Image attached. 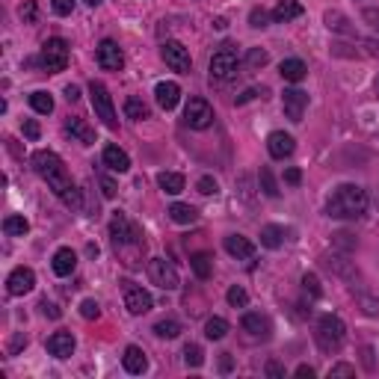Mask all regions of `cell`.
I'll return each instance as SVG.
<instances>
[{
	"mask_svg": "<svg viewBox=\"0 0 379 379\" xmlns=\"http://www.w3.org/2000/svg\"><path fill=\"white\" fill-rule=\"evenodd\" d=\"M323 21H326L329 30L347 33V36H353V27H350V18H347V15H341V12H326V15H323Z\"/></svg>",
	"mask_w": 379,
	"mask_h": 379,
	"instance_id": "1f68e13d",
	"label": "cell"
},
{
	"mask_svg": "<svg viewBox=\"0 0 379 379\" xmlns=\"http://www.w3.org/2000/svg\"><path fill=\"white\" fill-rule=\"evenodd\" d=\"M21 130H24V137H27V140H39V137H42L39 121H33V119H27L24 125H21Z\"/></svg>",
	"mask_w": 379,
	"mask_h": 379,
	"instance_id": "c3c4849f",
	"label": "cell"
},
{
	"mask_svg": "<svg viewBox=\"0 0 379 379\" xmlns=\"http://www.w3.org/2000/svg\"><path fill=\"white\" fill-rule=\"evenodd\" d=\"M51 267H53V273H57V276H71L74 267H77V255H74V249H69V246L57 249V252H53Z\"/></svg>",
	"mask_w": 379,
	"mask_h": 379,
	"instance_id": "7402d4cb",
	"label": "cell"
},
{
	"mask_svg": "<svg viewBox=\"0 0 379 379\" xmlns=\"http://www.w3.org/2000/svg\"><path fill=\"white\" fill-rule=\"evenodd\" d=\"M278 71H282V77L287 83H299V81H305L308 65L303 60H285L282 65H278Z\"/></svg>",
	"mask_w": 379,
	"mask_h": 379,
	"instance_id": "d4e9b609",
	"label": "cell"
},
{
	"mask_svg": "<svg viewBox=\"0 0 379 379\" xmlns=\"http://www.w3.org/2000/svg\"><path fill=\"white\" fill-rule=\"evenodd\" d=\"M255 95H258V92H255V89H246V92H243V95H237V104H246V101H252Z\"/></svg>",
	"mask_w": 379,
	"mask_h": 379,
	"instance_id": "91938a15",
	"label": "cell"
},
{
	"mask_svg": "<svg viewBox=\"0 0 379 379\" xmlns=\"http://www.w3.org/2000/svg\"><path fill=\"white\" fill-rule=\"evenodd\" d=\"M101 160H104V166L110 172H128L130 169V158L125 151H121L119 146H104V154H101Z\"/></svg>",
	"mask_w": 379,
	"mask_h": 379,
	"instance_id": "ffe728a7",
	"label": "cell"
},
{
	"mask_svg": "<svg viewBox=\"0 0 379 379\" xmlns=\"http://www.w3.org/2000/svg\"><path fill=\"white\" fill-rule=\"evenodd\" d=\"M362 18H364V21H367V24H371L373 30H379V9H364Z\"/></svg>",
	"mask_w": 379,
	"mask_h": 379,
	"instance_id": "f5cc1de1",
	"label": "cell"
},
{
	"mask_svg": "<svg viewBox=\"0 0 379 379\" xmlns=\"http://www.w3.org/2000/svg\"><path fill=\"white\" fill-rule=\"evenodd\" d=\"M205 335L210 338V341H222L228 335V320H222V317H210L208 323H205Z\"/></svg>",
	"mask_w": 379,
	"mask_h": 379,
	"instance_id": "4dcf8cb0",
	"label": "cell"
},
{
	"mask_svg": "<svg viewBox=\"0 0 379 379\" xmlns=\"http://www.w3.org/2000/svg\"><path fill=\"white\" fill-rule=\"evenodd\" d=\"M89 101H92L95 116L101 119L107 128H119L116 107H113V95H110V89H107L104 83H98V81H92V83H89Z\"/></svg>",
	"mask_w": 379,
	"mask_h": 379,
	"instance_id": "5b68a950",
	"label": "cell"
},
{
	"mask_svg": "<svg viewBox=\"0 0 379 379\" xmlns=\"http://www.w3.org/2000/svg\"><path fill=\"white\" fill-rule=\"evenodd\" d=\"M39 62H42V69L48 74L65 71V65H69V42H65V39H48L42 44Z\"/></svg>",
	"mask_w": 379,
	"mask_h": 379,
	"instance_id": "8992f818",
	"label": "cell"
},
{
	"mask_svg": "<svg viewBox=\"0 0 379 379\" xmlns=\"http://www.w3.org/2000/svg\"><path fill=\"white\" fill-rule=\"evenodd\" d=\"M98 181H101V193H104L107 199H113V196H116V184L110 181L107 175H98Z\"/></svg>",
	"mask_w": 379,
	"mask_h": 379,
	"instance_id": "f907efd6",
	"label": "cell"
},
{
	"mask_svg": "<svg viewBox=\"0 0 379 379\" xmlns=\"http://www.w3.org/2000/svg\"><path fill=\"white\" fill-rule=\"evenodd\" d=\"M222 246H226V252L237 261H249L255 255V243L249 237H243V234H228V237L222 240Z\"/></svg>",
	"mask_w": 379,
	"mask_h": 379,
	"instance_id": "e0dca14e",
	"label": "cell"
},
{
	"mask_svg": "<svg viewBox=\"0 0 379 379\" xmlns=\"http://www.w3.org/2000/svg\"><path fill=\"white\" fill-rule=\"evenodd\" d=\"M258 184H261V193H264V196H270V199L278 196V184H276V178H273V172L267 169V166H264L261 175H258Z\"/></svg>",
	"mask_w": 379,
	"mask_h": 379,
	"instance_id": "d590c367",
	"label": "cell"
},
{
	"mask_svg": "<svg viewBox=\"0 0 379 379\" xmlns=\"http://www.w3.org/2000/svg\"><path fill=\"white\" fill-rule=\"evenodd\" d=\"M296 376H303V379L308 376V379H311V376H314V367H311V364H299V367H296Z\"/></svg>",
	"mask_w": 379,
	"mask_h": 379,
	"instance_id": "9f6ffc18",
	"label": "cell"
},
{
	"mask_svg": "<svg viewBox=\"0 0 379 379\" xmlns=\"http://www.w3.org/2000/svg\"><path fill=\"white\" fill-rule=\"evenodd\" d=\"M367 193L359 184H341L335 193H332L329 205H326V214L332 219H359L367 214Z\"/></svg>",
	"mask_w": 379,
	"mask_h": 379,
	"instance_id": "3957f363",
	"label": "cell"
},
{
	"mask_svg": "<svg viewBox=\"0 0 379 379\" xmlns=\"http://www.w3.org/2000/svg\"><path fill=\"white\" fill-rule=\"evenodd\" d=\"M30 107L36 110V113H42V116H48V113H53V98L48 95V92H33L30 95Z\"/></svg>",
	"mask_w": 379,
	"mask_h": 379,
	"instance_id": "836d02e7",
	"label": "cell"
},
{
	"mask_svg": "<svg viewBox=\"0 0 379 379\" xmlns=\"http://www.w3.org/2000/svg\"><path fill=\"white\" fill-rule=\"evenodd\" d=\"M65 98H69V101H77V98H81V89H77V86H65Z\"/></svg>",
	"mask_w": 379,
	"mask_h": 379,
	"instance_id": "680465c9",
	"label": "cell"
},
{
	"mask_svg": "<svg viewBox=\"0 0 379 379\" xmlns=\"http://www.w3.org/2000/svg\"><path fill=\"white\" fill-rule=\"evenodd\" d=\"M169 219L178 222V226H190V222H196V219H199V210H196V208H190V205L175 202V205L169 208Z\"/></svg>",
	"mask_w": 379,
	"mask_h": 379,
	"instance_id": "83f0119b",
	"label": "cell"
},
{
	"mask_svg": "<svg viewBox=\"0 0 379 379\" xmlns=\"http://www.w3.org/2000/svg\"><path fill=\"white\" fill-rule=\"evenodd\" d=\"M83 3H86V6H98V3H101V0H83Z\"/></svg>",
	"mask_w": 379,
	"mask_h": 379,
	"instance_id": "94428289",
	"label": "cell"
},
{
	"mask_svg": "<svg viewBox=\"0 0 379 379\" xmlns=\"http://www.w3.org/2000/svg\"><path fill=\"white\" fill-rule=\"evenodd\" d=\"M285 181L296 187L299 181H303V172H299V169H287V172H285Z\"/></svg>",
	"mask_w": 379,
	"mask_h": 379,
	"instance_id": "11a10c76",
	"label": "cell"
},
{
	"mask_svg": "<svg viewBox=\"0 0 379 379\" xmlns=\"http://www.w3.org/2000/svg\"><path fill=\"white\" fill-rule=\"evenodd\" d=\"M33 287H36V273H33L30 267H15V270L9 273V278H6L9 296H24V294L33 291Z\"/></svg>",
	"mask_w": 379,
	"mask_h": 379,
	"instance_id": "4fadbf2b",
	"label": "cell"
},
{
	"mask_svg": "<svg viewBox=\"0 0 379 379\" xmlns=\"http://www.w3.org/2000/svg\"><path fill=\"white\" fill-rule=\"evenodd\" d=\"M125 116L133 119V121H142V119H149V107L142 98H128L125 101Z\"/></svg>",
	"mask_w": 379,
	"mask_h": 379,
	"instance_id": "d6a6232c",
	"label": "cell"
},
{
	"mask_svg": "<svg viewBox=\"0 0 379 379\" xmlns=\"http://www.w3.org/2000/svg\"><path fill=\"white\" fill-rule=\"evenodd\" d=\"M27 231H30V222H27L24 217L12 214V217L3 219V234H9V237H24Z\"/></svg>",
	"mask_w": 379,
	"mask_h": 379,
	"instance_id": "f546056e",
	"label": "cell"
},
{
	"mask_svg": "<svg viewBox=\"0 0 379 379\" xmlns=\"http://www.w3.org/2000/svg\"><path fill=\"white\" fill-rule=\"evenodd\" d=\"M154 98H158V104L163 110H175L178 101H181V86L172 83V81H163V83L154 86Z\"/></svg>",
	"mask_w": 379,
	"mask_h": 379,
	"instance_id": "d6986e66",
	"label": "cell"
},
{
	"mask_svg": "<svg viewBox=\"0 0 379 379\" xmlns=\"http://www.w3.org/2000/svg\"><path fill=\"white\" fill-rule=\"evenodd\" d=\"M299 15H303V3H299V0H278V6L273 9L276 24H287V21H294Z\"/></svg>",
	"mask_w": 379,
	"mask_h": 379,
	"instance_id": "603a6c76",
	"label": "cell"
},
{
	"mask_svg": "<svg viewBox=\"0 0 379 379\" xmlns=\"http://www.w3.org/2000/svg\"><path fill=\"white\" fill-rule=\"evenodd\" d=\"M81 314L86 320H98V317H101V305H98L95 299H83V303H81Z\"/></svg>",
	"mask_w": 379,
	"mask_h": 379,
	"instance_id": "60d3db41",
	"label": "cell"
},
{
	"mask_svg": "<svg viewBox=\"0 0 379 379\" xmlns=\"http://www.w3.org/2000/svg\"><path fill=\"white\" fill-rule=\"evenodd\" d=\"M95 60H98V65H101L104 71H121V65H125V53H121V48L113 39H104L101 44H98Z\"/></svg>",
	"mask_w": 379,
	"mask_h": 379,
	"instance_id": "7c38bea8",
	"label": "cell"
},
{
	"mask_svg": "<svg viewBox=\"0 0 379 379\" xmlns=\"http://www.w3.org/2000/svg\"><path fill=\"white\" fill-rule=\"evenodd\" d=\"M184 362H187V367H202L205 364L202 347H199V344H187V347H184Z\"/></svg>",
	"mask_w": 379,
	"mask_h": 379,
	"instance_id": "8d00e7d4",
	"label": "cell"
},
{
	"mask_svg": "<svg viewBox=\"0 0 379 379\" xmlns=\"http://www.w3.org/2000/svg\"><path fill=\"white\" fill-rule=\"evenodd\" d=\"M184 121L193 130H205L214 125V107H210L205 98H190L184 107Z\"/></svg>",
	"mask_w": 379,
	"mask_h": 379,
	"instance_id": "9c48e42d",
	"label": "cell"
},
{
	"mask_svg": "<svg viewBox=\"0 0 379 379\" xmlns=\"http://www.w3.org/2000/svg\"><path fill=\"white\" fill-rule=\"evenodd\" d=\"M149 278H151V285L163 287V291H178L181 287V276H178V270L166 258L149 261Z\"/></svg>",
	"mask_w": 379,
	"mask_h": 379,
	"instance_id": "ba28073f",
	"label": "cell"
},
{
	"mask_svg": "<svg viewBox=\"0 0 379 379\" xmlns=\"http://www.w3.org/2000/svg\"><path fill=\"white\" fill-rule=\"evenodd\" d=\"M267 376H273V379H285V367L278 364V362H267Z\"/></svg>",
	"mask_w": 379,
	"mask_h": 379,
	"instance_id": "816d5d0a",
	"label": "cell"
},
{
	"mask_svg": "<svg viewBox=\"0 0 379 379\" xmlns=\"http://www.w3.org/2000/svg\"><path fill=\"white\" fill-rule=\"evenodd\" d=\"M154 335H158V338H178V335H181V323L172 320V317L154 323Z\"/></svg>",
	"mask_w": 379,
	"mask_h": 379,
	"instance_id": "e575fe53",
	"label": "cell"
},
{
	"mask_svg": "<svg viewBox=\"0 0 379 379\" xmlns=\"http://www.w3.org/2000/svg\"><path fill=\"white\" fill-rule=\"evenodd\" d=\"M65 133H71L81 146H92V142H95V130L89 128L83 119H69V121H65Z\"/></svg>",
	"mask_w": 379,
	"mask_h": 379,
	"instance_id": "cb8c5ba5",
	"label": "cell"
},
{
	"mask_svg": "<svg viewBox=\"0 0 379 379\" xmlns=\"http://www.w3.org/2000/svg\"><path fill=\"white\" fill-rule=\"evenodd\" d=\"M121 291H125V308L130 311L133 317L149 314V311H151L154 299H151V294L146 291V287H140V285H133V282H121Z\"/></svg>",
	"mask_w": 379,
	"mask_h": 379,
	"instance_id": "30bf717a",
	"label": "cell"
},
{
	"mask_svg": "<svg viewBox=\"0 0 379 379\" xmlns=\"http://www.w3.org/2000/svg\"><path fill=\"white\" fill-rule=\"evenodd\" d=\"M303 285H305V291H308L311 296H314V299L320 296V282H317V276H314V273H305V276H303Z\"/></svg>",
	"mask_w": 379,
	"mask_h": 379,
	"instance_id": "f6af8a7d",
	"label": "cell"
},
{
	"mask_svg": "<svg viewBox=\"0 0 379 379\" xmlns=\"http://www.w3.org/2000/svg\"><path fill=\"white\" fill-rule=\"evenodd\" d=\"M110 240H113V249L119 255V261L125 267H140L142 264V252H146V237H142V231L133 226L128 219V214H121L116 210L113 217H110Z\"/></svg>",
	"mask_w": 379,
	"mask_h": 379,
	"instance_id": "7a4b0ae2",
	"label": "cell"
},
{
	"mask_svg": "<svg viewBox=\"0 0 379 379\" xmlns=\"http://www.w3.org/2000/svg\"><path fill=\"white\" fill-rule=\"evenodd\" d=\"M317 347L323 353H338L344 347V341H347V326H344V320L335 317V314H323L317 320Z\"/></svg>",
	"mask_w": 379,
	"mask_h": 379,
	"instance_id": "277c9868",
	"label": "cell"
},
{
	"mask_svg": "<svg viewBox=\"0 0 379 379\" xmlns=\"http://www.w3.org/2000/svg\"><path fill=\"white\" fill-rule=\"evenodd\" d=\"M226 299H228V305H234V308H246L249 305V294L243 291L240 285H234V287H228V294H226Z\"/></svg>",
	"mask_w": 379,
	"mask_h": 379,
	"instance_id": "74e56055",
	"label": "cell"
},
{
	"mask_svg": "<svg viewBox=\"0 0 379 379\" xmlns=\"http://www.w3.org/2000/svg\"><path fill=\"white\" fill-rule=\"evenodd\" d=\"M160 57H163V62L169 65L172 71H178V74H187L190 69H193V60H190V51L184 48L181 42H175V39L163 42V48H160Z\"/></svg>",
	"mask_w": 379,
	"mask_h": 379,
	"instance_id": "8fae6325",
	"label": "cell"
},
{
	"mask_svg": "<svg viewBox=\"0 0 379 379\" xmlns=\"http://www.w3.org/2000/svg\"><path fill=\"white\" fill-rule=\"evenodd\" d=\"M219 371H222V373H228V371H231V355H228V353H222V359H219Z\"/></svg>",
	"mask_w": 379,
	"mask_h": 379,
	"instance_id": "6f0895ef",
	"label": "cell"
},
{
	"mask_svg": "<svg viewBox=\"0 0 379 379\" xmlns=\"http://www.w3.org/2000/svg\"><path fill=\"white\" fill-rule=\"evenodd\" d=\"M282 243H285V228H282V226H264V228H261V246L278 249Z\"/></svg>",
	"mask_w": 379,
	"mask_h": 379,
	"instance_id": "f1b7e54d",
	"label": "cell"
},
{
	"mask_svg": "<svg viewBox=\"0 0 379 379\" xmlns=\"http://www.w3.org/2000/svg\"><path fill=\"white\" fill-rule=\"evenodd\" d=\"M33 169H36L39 178L48 181V187L57 193L60 202H65L69 208H83L81 190L74 187L69 172H65V163L53 151H36V154H33Z\"/></svg>",
	"mask_w": 379,
	"mask_h": 379,
	"instance_id": "6da1fadb",
	"label": "cell"
},
{
	"mask_svg": "<svg viewBox=\"0 0 379 379\" xmlns=\"http://www.w3.org/2000/svg\"><path fill=\"white\" fill-rule=\"evenodd\" d=\"M294 149H296V142L291 133H285V130H273L270 137H267V151H270V158H276V160L291 158Z\"/></svg>",
	"mask_w": 379,
	"mask_h": 379,
	"instance_id": "9a60e30c",
	"label": "cell"
},
{
	"mask_svg": "<svg viewBox=\"0 0 379 379\" xmlns=\"http://www.w3.org/2000/svg\"><path fill=\"white\" fill-rule=\"evenodd\" d=\"M53 12L57 15H71L74 12V0H51Z\"/></svg>",
	"mask_w": 379,
	"mask_h": 379,
	"instance_id": "7dc6e473",
	"label": "cell"
},
{
	"mask_svg": "<svg viewBox=\"0 0 379 379\" xmlns=\"http://www.w3.org/2000/svg\"><path fill=\"white\" fill-rule=\"evenodd\" d=\"M234 74H237V51H234L231 42H226V44H219V51L210 57V77L231 81Z\"/></svg>",
	"mask_w": 379,
	"mask_h": 379,
	"instance_id": "52a82bcc",
	"label": "cell"
},
{
	"mask_svg": "<svg viewBox=\"0 0 379 379\" xmlns=\"http://www.w3.org/2000/svg\"><path fill=\"white\" fill-rule=\"evenodd\" d=\"M39 308H42V314H44V317H51V320H57V317L62 314V311H60L57 305H53V303H48V299H42Z\"/></svg>",
	"mask_w": 379,
	"mask_h": 379,
	"instance_id": "681fc988",
	"label": "cell"
},
{
	"mask_svg": "<svg viewBox=\"0 0 379 379\" xmlns=\"http://www.w3.org/2000/svg\"><path fill=\"white\" fill-rule=\"evenodd\" d=\"M373 89H376V98H379V77H376V83H373Z\"/></svg>",
	"mask_w": 379,
	"mask_h": 379,
	"instance_id": "6125c7cd",
	"label": "cell"
},
{
	"mask_svg": "<svg viewBox=\"0 0 379 379\" xmlns=\"http://www.w3.org/2000/svg\"><path fill=\"white\" fill-rule=\"evenodd\" d=\"M282 107H285V116L291 121H303L305 107H308V95L303 92V89H285Z\"/></svg>",
	"mask_w": 379,
	"mask_h": 379,
	"instance_id": "5bb4252c",
	"label": "cell"
},
{
	"mask_svg": "<svg viewBox=\"0 0 379 379\" xmlns=\"http://www.w3.org/2000/svg\"><path fill=\"white\" fill-rule=\"evenodd\" d=\"M74 347H77V341H74L71 332H53V335L44 341V350H48L53 359H69L74 353Z\"/></svg>",
	"mask_w": 379,
	"mask_h": 379,
	"instance_id": "2e32d148",
	"label": "cell"
},
{
	"mask_svg": "<svg viewBox=\"0 0 379 379\" xmlns=\"http://www.w3.org/2000/svg\"><path fill=\"white\" fill-rule=\"evenodd\" d=\"M326 267H329V270H335V273H341V276H347V278H355V273L344 264V258H326Z\"/></svg>",
	"mask_w": 379,
	"mask_h": 379,
	"instance_id": "ee69618b",
	"label": "cell"
},
{
	"mask_svg": "<svg viewBox=\"0 0 379 379\" xmlns=\"http://www.w3.org/2000/svg\"><path fill=\"white\" fill-rule=\"evenodd\" d=\"M270 18H273V12H267V9H252V12H249V24L255 30H261V27L270 24Z\"/></svg>",
	"mask_w": 379,
	"mask_h": 379,
	"instance_id": "f35d334b",
	"label": "cell"
},
{
	"mask_svg": "<svg viewBox=\"0 0 379 379\" xmlns=\"http://www.w3.org/2000/svg\"><path fill=\"white\" fill-rule=\"evenodd\" d=\"M196 190H199V193H202V196H214L217 193V178H210V175H202V178H199V181H196Z\"/></svg>",
	"mask_w": 379,
	"mask_h": 379,
	"instance_id": "ab89813d",
	"label": "cell"
},
{
	"mask_svg": "<svg viewBox=\"0 0 379 379\" xmlns=\"http://www.w3.org/2000/svg\"><path fill=\"white\" fill-rule=\"evenodd\" d=\"M240 326L246 329L252 338H270V332H273L270 317H267V314H258V311H249V314H243Z\"/></svg>",
	"mask_w": 379,
	"mask_h": 379,
	"instance_id": "ac0fdd59",
	"label": "cell"
},
{
	"mask_svg": "<svg viewBox=\"0 0 379 379\" xmlns=\"http://www.w3.org/2000/svg\"><path fill=\"white\" fill-rule=\"evenodd\" d=\"M21 347H27V338H24V335H15L12 344H9V355H15Z\"/></svg>",
	"mask_w": 379,
	"mask_h": 379,
	"instance_id": "db71d44e",
	"label": "cell"
},
{
	"mask_svg": "<svg viewBox=\"0 0 379 379\" xmlns=\"http://www.w3.org/2000/svg\"><path fill=\"white\" fill-rule=\"evenodd\" d=\"M158 184H160L163 193H169V196L184 193V175L181 172H160L158 175Z\"/></svg>",
	"mask_w": 379,
	"mask_h": 379,
	"instance_id": "4316f807",
	"label": "cell"
},
{
	"mask_svg": "<svg viewBox=\"0 0 379 379\" xmlns=\"http://www.w3.org/2000/svg\"><path fill=\"white\" fill-rule=\"evenodd\" d=\"M338 376H355V367L353 364H335V367H329V379H338Z\"/></svg>",
	"mask_w": 379,
	"mask_h": 379,
	"instance_id": "bcb514c9",
	"label": "cell"
},
{
	"mask_svg": "<svg viewBox=\"0 0 379 379\" xmlns=\"http://www.w3.org/2000/svg\"><path fill=\"white\" fill-rule=\"evenodd\" d=\"M36 0H24V6L18 9V15H21V21H24V24H33V21H36Z\"/></svg>",
	"mask_w": 379,
	"mask_h": 379,
	"instance_id": "7bdbcfd3",
	"label": "cell"
},
{
	"mask_svg": "<svg viewBox=\"0 0 379 379\" xmlns=\"http://www.w3.org/2000/svg\"><path fill=\"white\" fill-rule=\"evenodd\" d=\"M121 364H125V371L133 373V376H140V373L149 371V359H146V353H142L140 347H128L125 355H121Z\"/></svg>",
	"mask_w": 379,
	"mask_h": 379,
	"instance_id": "44dd1931",
	"label": "cell"
},
{
	"mask_svg": "<svg viewBox=\"0 0 379 379\" xmlns=\"http://www.w3.org/2000/svg\"><path fill=\"white\" fill-rule=\"evenodd\" d=\"M267 60H270V57H267V51H261V48H252V51H249V57H246L249 69H264Z\"/></svg>",
	"mask_w": 379,
	"mask_h": 379,
	"instance_id": "b9f144b4",
	"label": "cell"
},
{
	"mask_svg": "<svg viewBox=\"0 0 379 379\" xmlns=\"http://www.w3.org/2000/svg\"><path fill=\"white\" fill-rule=\"evenodd\" d=\"M190 267H193V273L199 278H210V273H214V255L210 252H193L190 255Z\"/></svg>",
	"mask_w": 379,
	"mask_h": 379,
	"instance_id": "484cf974",
	"label": "cell"
}]
</instances>
